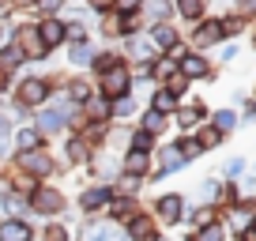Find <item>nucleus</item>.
I'll return each mask as SVG.
<instances>
[{
  "label": "nucleus",
  "instance_id": "obj_1",
  "mask_svg": "<svg viewBox=\"0 0 256 241\" xmlns=\"http://www.w3.org/2000/svg\"><path fill=\"white\" fill-rule=\"evenodd\" d=\"M46 98H49V83L46 80H34V76H30V80H23V83H19V90H16V106H19V110L42 106Z\"/></svg>",
  "mask_w": 256,
  "mask_h": 241
},
{
  "label": "nucleus",
  "instance_id": "obj_2",
  "mask_svg": "<svg viewBox=\"0 0 256 241\" xmlns=\"http://www.w3.org/2000/svg\"><path fill=\"white\" fill-rule=\"evenodd\" d=\"M16 166L23 170V174L49 177V170H53V158H49L46 151H19V154H16Z\"/></svg>",
  "mask_w": 256,
  "mask_h": 241
},
{
  "label": "nucleus",
  "instance_id": "obj_3",
  "mask_svg": "<svg viewBox=\"0 0 256 241\" xmlns=\"http://www.w3.org/2000/svg\"><path fill=\"white\" fill-rule=\"evenodd\" d=\"M16 46L23 49L26 60H42V56H46V46H42V38H38V26H30V23L16 30Z\"/></svg>",
  "mask_w": 256,
  "mask_h": 241
},
{
  "label": "nucleus",
  "instance_id": "obj_4",
  "mask_svg": "<svg viewBox=\"0 0 256 241\" xmlns=\"http://www.w3.org/2000/svg\"><path fill=\"white\" fill-rule=\"evenodd\" d=\"M128 83H132L128 68H124V64H113L110 72H102V94H106V98H110V94H124Z\"/></svg>",
  "mask_w": 256,
  "mask_h": 241
},
{
  "label": "nucleus",
  "instance_id": "obj_5",
  "mask_svg": "<svg viewBox=\"0 0 256 241\" xmlns=\"http://www.w3.org/2000/svg\"><path fill=\"white\" fill-rule=\"evenodd\" d=\"M38 38H42V46H46V53L56 49L64 42V23H60V19H42V23H38Z\"/></svg>",
  "mask_w": 256,
  "mask_h": 241
},
{
  "label": "nucleus",
  "instance_id": "obj_6",
  "mask_svg": "<svg viewBox=\"0 0 256 241\" xmlns=\"http://www.w3.org/2000/svg\"><path fill=\"white\" fill-rule=\"evenodd\" d=\"M30 204H34V211H46V215H53V211H60V192L56 188H34V196H30Z\"/></svg>",
  "mask_w": 256,
  "mask_h": 241
},
{
  "label": "nucleus",
  "instance_id": "obj_7",
  "mask_svg": "<svg viewBox=\"0 0 256 241\" xmlns=\"http://www.w3.org/2000/svg\"><path fill=\"white\" fill-rule=\"evenodd\" d=\"M218 38H222V23H215V19H211V23H200V26H196V30H192V42H196V46H200V49L215 46Z\"/></svg>",
  "mask_w": 256,
  "mask_h": 241
},
{
  "label": "nucleus",
  "instance_id": "obj_8",
  "mask_svg": "<svg viewBox=\"0 0 256 241\" xmlns=\"http://www.w3.org/2000/svg\"><path fill=\"white\" fill-rule=\"evenodd\" d=\"M0 241H30V226L19 218H4L0 222Z\"/></svg>",
  "mask_w": 256,
  "mask_h": 241
},
{
  "label": "nucleus",
  "instance_id": "obj_9",
  "mask_svg": "<svg viewBox=\"0 0 256 241\" xmlns=\"http://www.w3.org/2000/svg\"><path fill=\"white\" fill-rule=\"evenodd\" d=\"M19 64H26L23 49H19L16 42H8V46H0V72H16Z\"/></svg>",
  "mask_w": 256,
  "mask_h": 241
},
{
  "label": "nucleus",
  "instance_id": "obj_10",
  "mask_svg": "<svg viewBox=\"0 0 256 241\" xmlns=\"http://www.w3.org/2000/svg\"><path fill=\"white\" fill-rule=\"evenodd\" d=\"M60 124H64V113H60V110H56V106H53V110L38 113V124H34V128H38L42 136H46V132H49V136H53V132H60Z\"/></svg>",
  "mask_w": 256,
  "mask_h": 241
},
{
  "label": "nucleus",
  "instance_id": "obj_11",
  "mask_svg": "<svg viewBox=\"0 0 256 241\" xmlns=\"http://www.w3.org/2000/svg\"><path fill=\"white\" fill-rule=\"evenodd\" d=\"M181 76H184V80H196V76H208V60H204V56H196V53L181 56Z\"/></svg>",
  "mask_w": 256,
  "mask_h": 241
},
{
  "label": "nucleus",
  "instance_id": "obj_12",
  "mask_svg": "<svg viewBox=\"0 0 256 241\" xmlns=\"http://www.w3.org/2000/svg\"><path fill=\"white\" fill-rule=\"evenodd\" d=\"M16 147L19 151H38L42 147V132L38 128H19L16 132Z\"/></svg>",
  "mask_w": 256,
  "mask_h": 241
},
{
  "label": "nucleus",
  "instance_id": "obj_13",
  "mask_svg": "<svg viewBox=\"0 0 256 241\" xmlns=\"http://www.w3.org/2000/svg\"><path fill=\"white\" fill-rule=\"evenodd\" d=\"M140 8H144V16L151 19V23H162V19L170 16V0H144Z\"/></svg>",
  "mask_w": 256,
  "mask_h": 241
},
{
  "label": "nucleus",
  "instance_id": "obj_14",
  "mask_svg": "<svg viewBox=\"0 0 256 241\" xmlns=\"http://www.w3.org/2000/svg\"><path fill=\"white\" fill-rule=\"evenodd\" d=\"M154 46L158 49H174L177 46V30L170 23H154Z\"/></svg>",
  "mask_w": 256,
  "mask_h": 241
},
{
  "label": "nucleus",
  "instance_id": "obj_15",
  "mask_svg": "<svg viewBox=\"0 0 256 241\" xmlns=\"http://www.w3.org/2000/svg\"><path fill=\"white\" fill-rule=\"evenodd\" d=\"M200 120H204V106H184V110L177 113V124H181V128H196Z\"/></svg>",
  "mask_w": 256,
  "mask_h": 241
},
{
  "label": "nucleus",
  "instance_id": "obj_16",
  "mask_svg": "<svg viewBox=\"0 0 256 241\" xmlns=\"http://www.w3.org/2000/svg\"><path fill=\"white\" fill-rule=\"evenodd\" d=\"M177 12L184 19H200L204 16V0H177Z\"/></svg>",
  "mask_w": 256,
  "mask_h": 241
},
{
  "label": "nucleus",
  "instance_id": "obj_17",
  "mask_svg": "<svg viewBox=\"0 0 256 241\" xmlns=\"http://www.w3.org/2000/svg\"><path fill=\"white\" fill-rule=\"evenodd\" d=\"M158 211H162V218H170V222H174V218L181 215V196H166V200L158 204Z\"/></svg>",
  "mask_w": 256,
  "mask_h": 241
},
{
  "label": "nucleus",
  "instance_id": "obj_18",
  "mask_svg": "<svg viewBox=\"0 0 256 241\" xmlns=\"http://www.w3.org/2000/svg\"><path fill=\"white\" fill-rule=\"evenodd\" d=\"M124 170H128V174H144V170H147V154L144 151H132V154H128V162H124Z\"/></svg>",
  "mask_w": 256,
  "mask_h": 241
},
{
  "label": "nucleus",
  "instance_id": "obj_19",
  "mask_svg": "<svg viewBox=\"0 0 256 241\" xmlns=\"http://www.w3.org/2000/svg\"><path fill=\"white\" fill-rule=\"evenodd\" d=\"M162 166H166V170L184 166V154H181V147H170V151H162Z\"/></svg>",
  "mask_w": 256,
  "mask_h": 241
},
{
  "label": "nucleus",
  "instance_id": "obj_20",
  "mask_svg": "<svg viewBox=\"0 0 256 241\" xmlns=\"http://www.w3.org/2000/svg\"><path fill=\"white\" fill-rule=\"evenodd\" d=\"M234 124H238V117H234L230 110H218V113H215V128H218V132H230Z\"/></svg>",
  "mask_w": 256,
  "mask_h": 241
},
{
  "label": "nucleus",
  "instance_id": "obj_21",
  "mask_svg": "<svg viewBox=\"0 0 256 241\" xmlns=\"http://www.w3.org/2000/svg\"><path fill=\"white\" fill-rule=\"evenodd\" d=\"M162 124H166V120H162V113H147V117H144V132H147V136H154V132H162Z\"/></svg>",
  "mask_w": 256,
  "mask_h": 241
},
{
  "label": "nucleus",
  "instance_id": "obj_22",
  "mask_svg": "<svg viewBox=\"0 0 256 241\" xmlns=\"http://www.w3.org/2000/svg\"><path fill=\"white\" fill-rule=\"evenodd\" d=\"M64 38H72L76 46H80V42H87V30H83V23H80V19H76V23H68V26H64Z\"/></svg>",
  "mask_w": 256,
  "mask_h": 241
},
{
  "label": "nucleus",
  "instance_id": "obj_23",
  "mask_svg": "<svg viewBox=\"0 0 256 241\" xmlns=\"http://www.w3.org/2000/svg\"><path fill=\"white\" fill-rule=\"evenodd\" d=\"M128 230H132V238H147V241L154 238V230H151V222H147V218H136V222L128 226Z\"/></svg>",
  "mask_w": 256,
  "mask_h": 241
},
{
  "label": "nucleus",
  "instance_id": "obj_24",
  "mask_svg": "<svg viewBox=\"0 0 256 241\" xmlns=\"http://www.w3.org/2000/svg\"><path fill=\"white\" fill-rule=\"evenodd\" d=\"M174 102H177V98L170 94V90H158V94H154V113H166V110H174Z\"/></svg>",
  "mask_w": 256,
  "mask_h": 241
},
{
  "label": "nucleus",
  "instance_id": "obj_25",
  "mask_svg": "<svg viewBox=\"0 0 256 241\" xmlns=\"http://www.w3.org/2000/svg\"><path fill=\"white\" fill-rule=\"evenodd\" d=\"M106 196H110L106 188H94V192L83 196V208H98V204H106Z\"/></svg>",
  "mask_w": 256,
  "mask_h": 241
},
{
  "label": "nucleus",
  "instance_id": "obj_26",
  "mask_svg": "<svg viewBox=\"0 0 256 241\" xmlns=\"http://www.w3.org/2000/svg\"><path fill=\"white\" fill-rule=\"evenodd\" d=\"M113 64H120V60H117L113 53H102V56H94V68H98V72H110Z\"/></svg>",
  "mask_w": 256,
  "mask_h": 241
},
{
  "label": "nucleus",
  "instance_id": "obj_27",
  "mask_svg": "<svg viewBox=\"0 0 256 241\" xmlns=\"http://www.w3.org/2000/svg\"><path fill=\"white\" fill-rule=\"evenodd\" d=\"M72 60H76V64H87V60H90V46H87V42H80V46L72 49Z\"/></svg>",
  "mask_w": 256,
  "mask_h": 241
},
{
  "label": "nucleus",
  "instance_id": "obj_28",
  "mask_svg": "<svg viewBox=\"0 0 256 241\" xmlns=\"http://www.w3.org/2000/svg\"><path fill=\"white\" fill-rule=\"evenodd\" d=\"M218 140H222V132H218V128H204V132H200V144H204V147H215Z\"/></svg>",
  "mask_w": 256,
  "mask_h": 241
},
{
  "label": "nucleus",
  "instance_id": "obj_29",
  "mask_svg": "<svg viewBox=\"0 0 256 241\" xmlns=\"http://www.w3.org/2000/svg\"><path fill=\"white\" fill-rule=\"evenodd\" d=\"M151 72L158 76V80H166V76H174V72H177V60H162V64H158V68H151Z\"/></svg>",
  "mask_w": 256,
  "mask_h": 241
},
{
  "label": "nucleus",
  "instance_id": "obj_30",
  "mask_svg": "<svg viewBox=\"0 0 256 241\" xmlns=\"http://www.w3.org/2000/svg\"><path fill=\"white\" fill-rule=\"evenodd\" d=\"M38 8L46 12V19H53L56 12H60V0H38Z\"/></svg>",
  "mask_w": 256,
  "mask_h": 241
},
{
  "label": "nucleus",
  "instance_id": "obj_31",
  "mask_svg": "<svg viewBox=\"0 0 256 241\" xmlns=\"http://www.w3.org/2000/svg\"><path fill=\"white\" fill-rule=\"evenodd\" d=\"M140 4H144V0H117V12H120V16H132Z\"/></svg>",
  "mask_w": 256,
  "mask_h": 241
},
{
  "label": "nucleus",
  "instance_id": "obj_32",
  "mask_svg": "<svg viewBox=\"0 0 256 241\" xmlns=\"http://www.w3.org/2000/svg\"><path fill=\"white\" fill-rule=\"evenodd\" d=\"M181 154H184V162H188V158H196V154H200V144L184 140V144H181Z\"/></svg>",
  "mask_w": 256,
  "mask_h": 241
},
{
  "label": "nucleus",
  "instance_id": "obj_33",
  "mask_svg": "<svg viewBox=\"0 0 256 241\" xmlns=\"http://www.w3.org/2000/svg\"><path fill=\"white\" fill-rule=\"evenodd\" d=\"M87 94H90V87H87L83 80H80V83H72V98H76V102H83Z\"/></svg>",
  "mask_w": 256,
  "mask_h": 241
},
{
  "label": "nucleus",
  "instance_id": "obj_34",
  "mask_svg": "<svg viewBox=\"0 0 256 241\" xmlns=\"http://www.w3.org/2000/svg\"><path fill=\"white\" fill-rule=\"evenodd\" d=\"M196 241H222V230H218V226H208V230H204Z\"/></svg>",
  "mask_w": 256,
  "mask_h": 241
},
{
  "label": "nucleus",
  "instance_id": "obj_35",
  "mask_svg": "<svg viewBox=\"0 0 256 241\" xmlns=\"http://www.w3.org/2000/svg\"><path fill=\"white\" fill-rule=\"evenodd\" d=\"M87 241H110V230H106V226H94V230H87Z\"/></svg>",
  "mask_w": 256,
  "mask_h": 241
},
{
  "label": "nucleus",
  "instance_id": "obj_36",
  "mask_svg": "<svg viewBox=\"0 0 256 241\" xmlns=\"http://www.w3.org/2000/svg\"><path fill=\"white\" fill-rule=\"evenodd\" d=\"M68 151H72V158H87V144H83V140H72Z\"/></svg>",
  "mask_w": 256,
  "mask_h": 241
},
{
  "label": "nucleus",
  "instance_id": "obj_37",
  "mask_svg": "<svg viewBox=\"0 0 256 241\" xmlns=\"http://www.w3.org/2000/svg\"><path fill=\"white\" fill-rule=\"evenodd\" d=\"M132 147H136V151H147V147H151V136H147V132H136V140H132Z\"/></svg>",
  "mask_w": 256,
  "mask_h": 241
},
{
  "label": "nucleus",
  "instance_id": "obj_38",
  "mask_svg": "<svg viewBox=\"0 0 256 241\" xmlns=\"http://www.w3.org/2000/svg\"><path fill=\"white\" fill-rule=\"evenodd\" d=\"M12 136V120H8V113H0V144Z\"/></svg>",
  "mask_w": 256,
  "mask_h": 241
},
{
  "label": "nucleus",
  "instance_id": "obj_39",
  "mask_svg": "<svg viewBox=\"0 0 256 241\" xmlns=\"http://www.w3.org/2000/svg\"><path fill=\"white\" fill-rule=\"evenodd\" d=\"M113 113H132V98H117V102H113Z\"/></svg>",
  "mask_w": 256,
  "mask_h": 241
},
{
  "label": "nucleus",
  "instance_id": "obj_40",
  "mask_svg": "<svg viewBox=\"0 0 256 241\" xmlns=\"http://www.w3.org/2000/svg\"><path fill=\"white\" fill-rule=\"evenodd\" d=\"M166 90H170V94H174V98H177V94H181V90H184V76H174V83H170V87H166Z\"/></svg>",
  "mask_w": 256,
  "mask_h": 241
},
{
  "label": "nucleus",
  "instance_id": "obj_41",
  "mask_svg": "<svg viewBox=\"0 0 256 241\" xmlns=\"http://www.w3.org/2000/svg\"><path fill=\"white\" fill-rule=\"evenodd\" d=\"M238 12H241V16H248V12H256V0H238Z\"/></svg>",
  "mask_w": 256,
  "mask_h": 241
},
{
  "label": "nucleus",
  "instance_id": "obj_42",
  "mask_svg": "<svg viewBox=\"0 0 256 241\" xmlns=\"http://www.w3.org/2000/svg\"><path fill=\"white\" fill-rule=\"evenodd\" d=\"M46 241H64V230H60V226H53V230H46Z\"/></svg>",
  "mask_w": 256,
  "mask_h": 241
},
{
  "label": "nucleus",
  "instance_id": "obj_43",
  "mask_svg": "<svg viewBox=\"0 0 256 241\" xmlns=\"http://www.w3.org/2000/svg\"><path fill=\"white\" fill-rule=\"evenodd\" d=\"M106 4H110V0H90V8H106Z\"/></svg>",
  "mask_w": 256,
  "mask_h": 241
},
{
  "label": "nucleus",
  "instance_id": "obj_44",
  "mask_svg": "<svg viewBox=\"0 0 256 241\" xmlns=\"http://www.w3.org/2000/svg\"><path fill=\"white\" fill-rule=\"evenodd\" d=\"M19 4H38V0H19Z\"/></svg>",
  "mask_w": 256,
  "mask_h": 241
},
{
  "label": "nucleus",
  "instance_id": "obj_45",
  "mask_svg": "<svg viewBox=\"0 0 256 241\" xmlns=\"http://www.w3.org/2000/svg\"><path fill=\"white\" fill-rule=\"evenodd\" d=\"M0 46H4V26H0Z\"/></svg>",
  "mask_w": 256,
  "mask_h": 241
}]
</instances>
